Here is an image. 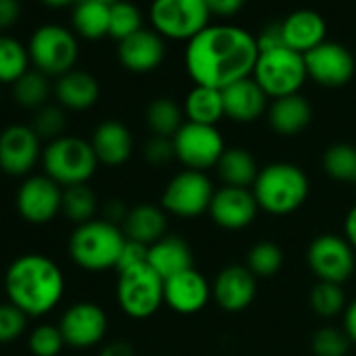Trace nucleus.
<instances>
[{
    "mask_svg": "<svg viewBox=\"0 0 356 356\" xmlns=\"http://www.w3.org/2000/svg\"><path fill=\"white\" fill-rule=\"evenodd\" d=\"M143 157L153 163V165H165L168 161H172L176 157L174 153V143L172 138L165 136H151L145 147H143Z\"/></svg>",
    "mask_w": 356,
    "mask_h": 356,
    "instance_id": "37998d69",
    "label": "nucleus"
},
{
    "mask_svg": "<svg viewBox=\"0 0 356 356\" xmlns=\"http://www.w3.org/2000/svg\"><path fill=\"white\" fill-rule=\"evenodd\" d=\"M99 82L92 74L82 70H72L63 74L55 84V95L65 109L84 111L99 101Z\"/></svg>",
    "mask_w": 356,
    "mask_h": 356,
    "instance_id": "a878e982",
    "label": "nucleus"
},
{
    "mask_svg": "<svg viewBox=\"0 0 356 356\" xmlns=\"http://www.w3.org/2000/svg\"><path fill=\"white\" fill-rule=\"evenodd\" d=\"M243 3H245V0H206L210 13L220 15V17H231V15L239 13Z\"/></svg>",
    "mask_w": 356,
    "mask_h": 356,
    "instance_id": "09e8293b",
    "label": "nucleus"
},
{
    "mask_svg": "<svg viewBox=\"0 0 356 356\" xmlns=\"http://www.w3.org/2000/svg\"><path fill=\"white\" fill-rule=\"evenodd\" d=\"M214 185L206 172H178L161 193V208L178 218H197L210 210Z\"/></svg>",
    "mask_w": 356,
    "mask_h": 356,
    "instance_id": "1a4fd4ad",
    "label": "nucleus"
},
{
    "mask_svg": "<svg viewBox=\"0 0 356 356\" xmlns=\"http://www.w3.org/2000/svg\"><path fill=\"white\" fill-rule=\"evenodd\" d=\"M149 15L159 36L172 40H193L208 28L212 13L206 0H153Z\"/></svg>",
    "mask_w": 356,
    "mask_h": 356,
    "instance_id": "6e6552de",
    "label": "nucleus"
},
{
    "mask_svg": "<svg viewBox=\"0 0 356 356\" xmlns=\"http://www.w3.org/2000/svg\"><path fill=\"white\" fill-rule=\"evenodd\" d=\"M143 30V17L140 11L126 0H118L111 5V15H109V36L115 40H126L128 36L136 34Z\"/></svg>",
    "mask_w": 356,
    "mask_h": 356,
    "instance_id": "4c0bfd02",
    "label": "nucleus"
},
{
    "mask_svg": "<svg viewBox=\"0 0 356 356\" xmlns=\"http://www.w3.org/2000/svg\"><path fill=\"white\" fill-rule=\"evenodd\" d=\"M42 3L51 5V7H65V5H72L76 0H42Z\"/></svg>",
    "mask_w": 356,
    "mask_h": 356,
    "instance_id": "864d4df0",
    "label": "nucleus"
},
{
    "mask_svg": "<svg viewBox=\"0 0 356 356\" xmlns=\"http://www.w3.org/2000/svg\"><path fill=\"white\" fill-rule=\"evenodd\" d=\"M348 306L346 293L341 285L337 283H327V281H316V285L310 289V308L314 314L323 318H331L339 312H343Z\"/></svg>",
    "mask_w": 356,
    "mask_h": 356,
    "instance_id": "c9c22d12",
    "label": "nucleus"
},
{
    "mask_svg": "<svg viewBox=\"0 0 356 356\" xmlns=\"http://www.w3.org/2000/svg\"><path fill=\"white\" fill-rule=\"evenodd\" d=\"M350 337L343 329L337 327H321L314 331L310 348L314 356H346L350 352Z\"/></svg>",
    "mask_w": 356,
    "mask_h": 356,
    "instance_id": "58836bf2",
    "label": "nucleus"
},
{
    "mask_svg": "<svg viewBox=\"0 0 356 356\" xmlns=\"http://www.w3.org/2000/svg\"><path fill=\"white\" fill-rule=\"evenodd\" d=\"M107 327H109L107 314L95 302L72 304L59 321V329L63 333V339L72 348L97 346L99 341H103Z\"/></svg>",
    "mask_w": 356,
    "mask_h": 356,
    "instance_id": "2eb2a0df",
    "label": "nucleus"
},
{
    "mask_svg": "<svg viewBox=\"0 0 356 356\" xmlns=\"http://www.w3.org/2000/svg\"><path fill=\"white\" fill-rule=\"evenodd\" d=\"M42 165L49 178L67 189L74 185H86L97 172L99 159L90 140L63 134L47 145Z\"/></svg>",
    "mask_w": 356,
    "mask_h": 356,
    "instance_id": "39448f33",
    "label": "nucleus"
},
{
    "mask_svg": "<svg viewBox=\"0 0 356 356\" xmlns=\"http://www.w3.org/2000/svg\"><path fill=\"white\" fill-rule=\"evenodd\" d=\"M118 304L120 308L136 321L153 316L163 302V285L165 281L149 266H134L118 273Z\"/></svg>",
    "mask_w": 356,
    "mask_h": 356,
    "instance_id": "0eeeda50",
    "label": "nucleus"
},
{
    "mask_svg": "<svg viewBox=\"0 0 356 356\" xmlns=\"http://www.w3.org/2000/svg\"><path fill=\"white\" fill-rule=\"evenodd\" d=\"M99 356H134V348L128 341H111L103 346Z\"/></svg>",
    "mask_w": 356,
    "mask_h": 356,
    "instance_id": "3c124183",
    "label": "nucleus"
},
{
    "mask_svg": "<svg viewBox=\"0 0 356 356\" xmlns=\"http://www.w3.org/2000/svg\"><path fill=\"white\" fill-rule=\"evenodd\" d=\"M65 126H67L65 111H63L61 107H53V105H49V107L38 109V113H36V120H34V126H32V128L36 130V134H38L40 138H51V140H55V138L63 136Z\"/></svg>",
    "mask_w": 356,
    "mask_h": 356,
    "instance_id": "79ce46f5",
    "label": "nucleus"
},
{
    "mask_svg": "<svg viewBox=\"0 0 356 356\" xmlns=\"http://www.w3.org/2000/svg\"><path fill=\"white\" fill-rule=\"evenodd\" d=\"M28 314L19 310L15 304H0V343H11L19 339L28 327Z\"/></svg>",
    "mask_w": 356,
    "mask_h": 356,
    "instance_id": "a19ab883",
    "label": "nucleus"
},
{
    "mask_svg": "<svg viewBox=\"0 0 356 356\" xmlns=\"http://www.w3.org/2000/svg\"><path fill=\"white\" fill-rule=\"evenodd\" d=\"M109 15L111 5L99 3V0H78L72 22L80 36L88 40H99L109 34Z\"/></svg>",
    "mask_w": 356,
    "mask_h": 356,
    "instance_id": "c756f323",
    "label": "nucleus"
},
{
    "mask_svg": "<svg viewBox=\"0 0 356 356\" xmlns=\"http://www.w3.org/2000/svg\"><path fill=\"white\" fill-rule=\"evenodd\" d=\"M308 78L304 55L291 49H277L268 53H260L254 80L266 92V97L283 99L289 95H298Z\"/></svg>",
    "mask_w": 356,
    "mask_h": 356,
    "instance_id": "423d86ee",
    "label": "nucleus"
},
{
    "mask_svg": "<svg viewBox=\"0 0 356 356\" xmlns=\"http://www.w3.org/2000/svg\"><path fill=\"white\" fill-rule=\"evenodd\" d=\"M130 208H126V204L122 200H109L105 206H103V220L111 222V225H124L126 216H128Z\"/></svg>",
    "mask_w": 356,
    "mask_h": 356,
    "instance_id": "de8ad7c7",
    "label": "nucleus"
},
{
    "mask_svg": "<svg viewBox=\"0 0 356 356\" xmlns=\"http://www.w3.org/2000/svg\"><path fill=\"white\" fill-rule=\"evenodd\" d=\"M216 172L220 176V181L225 183V187L250 189L256 183L260 168L248 149L233 147V149L225 151V155L220 157V161L216 165Z\"/></svg>",
    "mask_w": 356,
    "mask_h": 356,
    "instance_id": "cd10ccee",
    "label": "nucleus"
},
{
    "mask_svg": "<svg viewBox=\"0 0 356 356\" xmlns=\"http://www.w3.org/2000/svg\"><path fill=\"white\" fill-rule=\"evenodd\" d=\"M165 55L163 40L157 32L151 30H138L136 34L128 36L118 47V57L122 65L134 74H147L161 65Z\"/></svg>",
    "mask_w": 356,
    "mask_h": 356,
    "instance_id": "aec40b11",
    "label": "nucleus"
},
{
    "mask_svg": "<svg viewBox=\"0 0 356 356\" xmlns=\"http://www.w3.org/2000/svg\"><path fill=\"white\" fill-rule=\"evenodd\" d=\"M343 331L348 333L350 341L356 343V300L350 302L343 310Z\"/></svg>",
    "mask_w": 356,
    "mask_h": 356,
    "instance_id": "8fccbe9b",
    "label": "nucleus"
},
{
    "mask_svg": "<svg viewBox=\"0 0 356 356\" xmlns=\"http://www.w3.org/2000/svg\"><path fill=\"white\" fill-rule=\"evenodd\" d=\"M281 24H283V36H285L287 49H291V51H296L300 55H306L308 51H312V49H316L318 44L325 42L327 24L312 9L293 11Z\"/></svg>",
    "mask_w": 356,
    "mask_h": 356,
    "instance_id": "4be33fe9",
    "label": "nucleus"
},
{
    "mask_svg": "<svg viewBox=\"0 0 356 356\" xmlns=\"http://www.w3.org/2000/svg\"><path fill=\"white\" fill-rule=\"evenodd\" d=\"M65 346L59 325H38L30 333V350L34 356H59Z\"/></svg>",
    "mask_w": 356,
    "mask_h": 356,
    "instance_id": "ea45409f",
    "label": "nucleus"
},
{
    "mask_svg": "<svg viewBox=\"0 0 356 356\" xmlns=\"http://www.w3.org/2000/svg\"><path fill=\"white\" fill-rule=\"evenodd\" d=\"M258 210L260 208L252 189L222 187L214 193L208 212L218 227L227 231H241L256 220Z\"/></svg>",
    "mask_w": 356,
    "mask_h": 356,
    "instance_id": "a211bd4d",
    "label": "nucleus"
},
{
    "mask_svg": "<svg viewBox=\"0 0 356 356\" xmlns=\"http://www.w3.org/2000/svg\"><path fill=\"white\" fill-rule=\"evenodd\" d=\"M260 51L256 38L233 26H208L187 44L185 65L195 86L225 90L254 76Z\"/></svg>",
    "mask_w": 356,
    "mask_h": 356,
    "instance_id": "f257e3e1",
    "label": "nucleus"
},
{
    "mask_svg": "<svg viewBox=\"0 0 356 356\" xmlns=\"http://www.w3.org/2000/svg\"><path fill=\"white\" fill-rule=\"evenodd\" d=\"M124 243L126 235L118 225L90 220L74 229L70 237V256L80 268L88 273H103L118 266Z\"/></svg>",
    "mask_w": 356,
    "mask_h": 356,
    "instance_id": "20e7f679",
    "label": "nucleus"
},
{
    "mask_svg": "<svg viewBox=\"0 0 356 356\" xmlns=\"http://www.w3.org/2000/svg\"><path fill=\"white\" fill-rule=\"evenodd\" d=\"M99 3H105V5H113V3H118V0H99Z\"/></svg>",
    "mask_w": 356,
    "mask_h": 356,
    "instance_id": "5fc2aeb1",
    "label": "nucleus"
},
{
    "mask_svg": "<svg viewBox=\"0 0 356 356\" xmlns=\"http://www.w3.org/2000/svg\"><path fill=\"white\" fill-rule=\"evenodd\" d=\"M256 279L258 277L245 264H229L216 275L212 283V298L222 310L241 312L250 308L256 298Z\"/></svg>",
    "mask_w": 356,
    "mask_h": 356,
    "instance_id": "f3484780",
    "label": "nucleus"
},
{
    "mask_svg": "<svg viewBox=\"0 0 356 356\" xmlns=\"http://www.w3.org/2000/svg\"><path fill=\"white\" fill-rule=\"evenodd\" d=\"M63 208V191L47 174L28 176L17 191V212L30 225H49Z\"/></svg>",
    "mask_w": 356,
    "mask_h": 356,
    "instance_id": "ddd939ff",
    "label": "nucleus"
},
{
    "mask_svg": "<svg viewBox=\"0 0 356 356\" xmlns=\"http://www.w3.org/2000/svg\"><path fill=\"white\" fill-rule=\"evenodd\" d=\"M19 15H22L19 0H0V30L15 26Z\"/></svg>",
    "mask_w": 356,
    "mask_h": 356,
    "instance_id": "49530a36",
    "label": "nucleus"
},
{
    "mask_svg": "<svg viewBox=\"0 0 356 356\" xmlns=\"http://www.w3.org/2000/svg\"><path fill=\"white\" fill-rule=\"evenodd\" d=\"M172 143L176 159L187 165V170L195 172L216 168L227 151L225 138L216 126H204L193 122H185L183 128L174 134Z\"/></svg>",
    "mask_w": 356,
    "mask_h": 356,
    "instance_id": "9b49d317",
    "label": "nucleus"
},
{
    "mask_svg": "<svg viewBox=\"0 0 356 356\" xmlns=\"http://www.w3.org/2000/svg\"><path fill=\"white\" fill-rule=\"evenodd\" d=\"M222 103H225V118L248 124L258 120L266 111L268 97L260 88V84L250 76L243 78L222 90Z\"/></svg>",
    "mask_w": 356,
    "mask_h": 356,
    "instance_id": "412c9836",
    "label": "nucleus"
},
{
    "mask_svg": "<svg viewBox=\"0 0 356 356\" xmlns=\"http://www.w3.org/2000/svg\"><path fill=\"white\" fill-rule=\"evenodd\" d=\"M304 63H306L308 78H312L316 84L325 88H339L348 84L356 70L352 53L343 44L329 42V40L308 51L304 55Z\"/></svg>",
    "mask_w": 356,
    "mask_h": 356,
    "instance_id": "4468645a",
    "label": "nucleus"
},
{
    "mask_svg": "<svg viewBox=\"0 0 356 356\" xmlns=\"http://www.w3.org/2000/svg\"><path fill=\"white\" fill-rule=\"evenodd\" d=\"M97 208H99V200H97L95 191L88 185H74V187H67L63 191V208H61V212L72 222H76L78 227L84 225V222L95 220Z\"/></svg>",
    "mask_w": 356,
    "mask_h": 356,
    "instance_id": "72a5a7b5",
    "label": "nucleus"
},
{
    "mask_svg": "<svg viewBox=\"0 0 356 356\" xmlns=\"http://www.w3.org/2000/svg\"><path fill=\"white\" fill-rule=\"evenodd\" d=\"M30 51L11 36H0V84H15L24 74H28Z\"/></svg>",
    "mask_w": 356,
    "mask_h": 356,
    "instance_id": "2f4dec72",
    "label": "nucleus"
},
{
    "mask_svg": "<svg viewBox=\"0 0 356 356\" xmlns=\"http://www.w3.org/2000/svg\"><path fill=\"white\" fill-rule=\"evenodd\" d=\"M143 264H149V245L126 239L124 250H122L120 260H118V266H115L118 273L134 268V266H143Z\"/></svg>",
    "mask_w": 356,
    "mask_h": 356,
    "instance_id": "c03bdc74",
    "label": "nucleus"
},
{
    "mask_svg": "<svg viewBox=\"0 0 356 356\" xmlns=\"http://www.w3.org/2000/svg\"><path fill=\"white\" fill-rule=\"evenodd\" d=\"M90 145L95 149L99 163H105L111 168L126 163L134 149L130 130L118 120H107V122L99 124L92 132Z\"/></svg>",
    "mask_w": 356,
    "mask_h": 356,
    "instance_id": "5701e85b",
    "label": "nucleus"
},
{
    "mask_svg": "<svg viewBox=\"0 0 356 356\" xmlns=\"http://www.w3.org/2000/svg\"><path fill=\"white\" fill-rule=\"evenodd\" d=\"M51 92V84L42 72H28L15 82V99L24 109H42Z\"/></svg>",
    "mask_w": 356,
    "mask_h": 356,
    "instance_id": "f704fd0d",
    "label": "nucleus"
},
{
    "mask_svg": "<svg viewBox=\"0 0 356 356\" xmlns=\"http://www.w3.org/2000/svg\"><path fill=\"white\" fill-rule=\"evenodd\" d=\"M185 115H187V122L216 126L220 118H225L222 90L195 86L185 99Z\"/></svg>",
    "mask_w": 356,
    "mask_h": 356,
    "instance_id": "c85d7f7f",
    "label": "nucleus"
},
{
    "mask_svg": "<svg viewBox=\"0 0 356 356\" xmlns=\"http://www.w3.org/2000/svg\"><path fill=\"white\" fill-rule=\"evenodd\" d=\"M310 120H312V107L300 95L275 99L268 109V124L281 136L300 134L310 124Z\"/></svg>",
    "mask_w": 356,
    "mask_h": 356,
    "instance_id": "bb28decb",
    "label": "nucleus"
},
{
    "mask_svg": "<svg viewBox=\"0 0 356 356\" xmlns=\"http://www.w3.org/2000/svg\"><path fill=\"white\" fill-rule=\"evenodd\" d=\"M5 291L9 302L28 316L49 314L65 293L61 268L42 254H24L15 258L5 273Z\"/></svg>",
    "mask_w": 356,
    "mask_h": 356,
    "instance_id": "f03ea898",
    "label": "nucleus"
},
{
    "mask_svg": "<svg viewBox=\"0 0 356 356\" xmlns=\"http://www.w3.org/2000/svg\"><path fill=\"white\" fill-rule=\"evenodd\" d=\"M30 59L44 76H63L74 70L78 42L74 34L57 24L40 26L30 40Z\"/></svg>",
    "mask_w": 356,
    "mask_h": 356,
    "instance_id": "9d476101",
    "label": "nucleus"
},
{
    "mask_svg": "<svg viewBox=\"0 0 356 356\" xmlns=\"http://www.w3.org/2000/svg\"><path fill=\"white\" fill-rule=\"evenodd\" d=\"M40 157V136L32 126L13 124L0 132V170L9 176H26Z\"/></svg>",
    "mask_w": 356,
    "mask_h": 356,
    "instance_id": "dca6fc26",
    "label": "nucleus"
},
{
    "mask_svg": "<svg viewBox=\"0 0 356 356\" xmlns=\"http://www.w3.org/2000/svg\"><path fill=\"white\" fill-rule=\"evenodd\" d=\"M258 51L260 53H268V51H277V49H285V36H283V24L281 22H273L268 24L256 38Z\"/></svg>",
    "mask_w": 356,
    "mask_h": 356,
    "instance_id": "a18cd8bd",
    "label": "nucleus"
},
{
    "mask_svg": "<svg viewBox=\"0 0 356 356\" xmlns=\"http://www.w3.org/2000/svg\"><path fill=\"white\" fill-rule=\"evenodd\" d=\"M323 168L333 181L356 185V147L348 143L331 145L323 155Z\"/></svg>",
    "mask_w": 356,
    "mask_h": 356,
    "instance_id": "473e14b6",
    "label": "nucleus"
},
{
    "mask_svg": "<svg viewBox=\"0 0 356 356\" xmlns=\"http://www.w3.org/2000/svg\"><path fill=\"white\" fill-rule=\"evenodd\" d=\"M310 183L304 170L289 161H275L260 168L252 193L258 208L273 216L293 214L308 200Z\"/></svg>",
    "mask_w": 356,
    "mask_h": 356,
    "instance_id": "7ed1b4c3",
    "label": "nucleus"
},
{
    "mask_svg": "<svg viewBox=\"0 0 356 356\" xmlns=\"http://www.w3.org/2000/svg\"><path fill=\"white\" fill-rule=\"evenodd\" d=\"M245 266L256 277H275L283 266V250L273 241H260L250 248Z\"/></svg>",
    "mask_w": 356,
    "mask_h": 356,
    "instance_id": "e433bc0d",
    "label": "nucleus"
},
{
    "mask_svg": "<svg viewBox=\"0 0 356 356\" xmlns=\"http://www.w3.org/2000/svg\"><path fill=\"white\" fill-rule=\"evenodd\" d=\"M149 266L165 281L193 268L191 245L178 235H165L149 248Z\"/></svg>",
    "mask_w": 356,
    "mask_h": 356,
    "instance_id": "b1692460",
    "label": "nucleus"
},
{
    "mask_svg": "<svg viewBox=\"0 0 356 356\" xmlns=\"http://www.w3.org/2000/svg\"><path fill=\"white\" fill-rule=\"evenodd\" d=\"M122 231L126 235V239L130 241H138L143 245H153L159 239H163L168 233V218L163 208L151 206V204H140L130 208Z\"/></svg>",
    "mask_w": 356,
    "mask_h": 356,
    "instance_id": "393cba45",
    "label": "nucleus"
},
{
    "mask_svg": "<svg viewBox=\"0 0 356 356\" xmlns=\"http://www.w3.org/2000/svg\"><path fill=\"white\" fill-rule=\"evenodd\" d=\"M354 248L348 243L346 237L327 233V235H318L310 248H308V266L312 270V275L318 281H327V283H346L354 268H356V258H354Z\"/></svg>",
    "mask_w": 356,
    "mask_h": 356,
    "instance_id": "f8f14e48",
    "label": "nucleus"
},
{
    "mask_svg": "<svg viewBox=\"0 0 356 356\" xmlns=\"http://www.w3.org/2000/svg\"><path fill=\"white\" fill-rule=\"evenodd\" d=\"M147 126L151 128V132L155 136H165V138H174V134L183 128V118H185V109H181L176 101L159 97L155 101L149 103L147 107Z\"/></svg>",
    "mask_w": 356,
    "mask_h": 356,
    "instance_id": "7c9ffc66",
    "label": "nucleus"
},
{
    "mask_svg": "<svg viewBox=\"0 0 356 356\" xmlns=\"http://www.w3.org/2000/svg\"><path fill=\"white\" fill-rule=\"evenodd\" d=\"M210 298H212V285L195 268H189L181 275L165 279L163 302L178 314H195L204 310Z\"/></svg>",
    "mask_w": 356,
    "mask_h": 356,
    "instance_id": "6ab92c4d",
    "label": "nucleus"
},
{
    "mask_svg": "<svg viewBox=\"0 0 356 356\" xmlns=\"http://www.w3.org/2000/svg\"><path fill=\"white\" fill-rule=\"evenodd\" d=\"M343 237L356 250V206L348 212V216L343 220Z\"/></svg>",
    "mask_w": 356,
    "mask_h": 356,
    "instance_id": "603ef678",
    "label": "nucleus"
}]
</instances>
